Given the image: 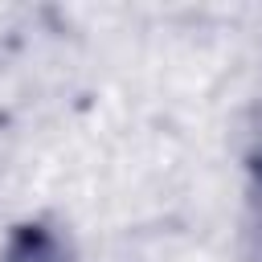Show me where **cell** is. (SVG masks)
<instances>
[{
    "mask_svg": "<svg viewBox=\"0 0 262 262\" xmlns=\"http://www.w3.org/2000/svg\"><path fill=\"white\" fill-rule=\"evenodd\" d=\"M8 262H57V250H53L45 237H37V233H33V237H25V242L12 250V258H8Z\"/></svg>",
    "mask_w": 262,
    "mask_h": 262,
    "instance_id": "obj_1",
    "label": "cell"
}]
</instances>
